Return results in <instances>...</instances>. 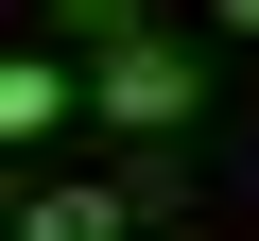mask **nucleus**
<instances>
[{
    "label": "nucleus",
    "mask_w": 259,
    "mask_h": 241,
    "mask_svg": "<svg viewBox=\"0 0 259 241\" xmlns=\"http://www.w3.org/2000/svg\"><path fill=\"white\" fill-rule=\"evenodd\" d=\"M87 103H104V120H139V138H190V103H207V86H190L173 35H121V52H87Z\"/></svg>",
    "instance_id": "nucleus-1"
},
{
    "label": "nucleus",
    "mask_w": 259,
    "mask_h": 241,
    "mask_svg": "<svg viewBox=\"0 0 259 241\" xmlns=\"http://www.w3.org/2000/svg\"><path fill=\"white\" fill-rule=\"evenodd\" d=\"M69 103H87V69H52V52H0V138H52Z\"/></svg>",
    "instance_id": "nucleus-2"
},
{
    "label": "nucleus",
    "mask_w": 259,
    "mask_h": 241,
    "mask_svg": "<svg viewBox=\"0 0 259 241\" xmlns=\"http://www.w3.org/2000/svg\"><path fill=\"white\" fill-rule=\"evenodd\" d=\"M18 241H139V207H121V190H35Z\"/></svg>",
    "instance_id": "nucleus-3"
},
{
    "label": "nucleus",
    "mask_w": 259,
    "mask_h": 241,
    "mask_svg": "<svg viewBox=\"0 0 259 241\" xmlns=\"http://www.w3.org/2000/svg\"><path fill=\"white\" fill-rule=\"evenodd\" d=\"M52 35L69 52H121V35H156V0H52Z\"/></svg>",
    "instance_id": "nucleus-4"
},
{
    "label": "nucleus",
    "mask_w": 259,
    "mask_h": 241,
    "mask_svg": "<svg viewBox=\"0 0 259 241\" xmlns=\"http://www.w3.org/2000/svg\"><path fill=\"white\" fill-rule=\"evenodd\" d=\"M207 18H225V35H259V0H207Z\"/></svg>",
    "instance_id": "nucleus-5"
}]
</instances>
